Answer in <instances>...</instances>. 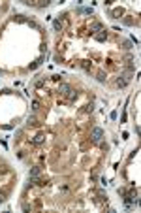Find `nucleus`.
Here are the masks:
<instances>
[{"instance_id":"4","label":"nucleus","mask_w":141,"mask_h":213,"mask_svg":"<svg viewBox=\"0 0 141 213\" xmlns=\"http://www.w3.org/2000/svg\"><path fill=\"white\" fill-rule=\"evenodd\" d=\"M126 202H128V204H137V196H134V194H130L128 198H126Z\"/></svg>"},{"instance_id":"7","label":"nucleus","mask_w":141,"mask_h":213,"mask_svg":"<svg viewBox=\"0 0 141 213\" xmlns=\"http://www.w3.org/2000/svg\"><path fill=\"white\" fill-rule=\"evenodd\" d=\"M105 38H107V36H105V34H98V36H96V40H98V42H104Z\"/></svg>"},{"instance_id":"3","label":"nucleus","mask_w":141,"mask_h":213,"mask_svg":"<svg viewBox=\"0 0 141 213\" xmlns=\"http://www.w3.org/2000/svg\"><path fill=\"white\" fill-rule=\"evenodd\" d=\"M58 93H62V94H66V93H70V85H66V83H62V85H60V89H58Z\"/></svg>"},{"instance_id":"1","label":"nucleus","mask_w":141,"mask_h":213,"mask_svg":"<svg viewBox=\"0 0 141 213\" xmlns=\"http://www.w3.org/2000/svg\"><path fill=\"white\" fill-rule=\"evenodd\" d=\"M90 138H92V142H100V140L104 138V130H102V128H92Z\"/></svg>"},{"instance_id":"6","label":"nucleus","mask_w":141,"mask_h":213,"mask_svg":"<svg viewBox=\"0 0 141 213\" xmlns=\"http://www.w3.org/2000/svg\"><path fill=\"white\" fill-rule=\"evenodd\" d=\"M43 140H45V136H43V134H38V136L34 138V143H41Z\"/></svg>"},{"instance_id":"5","label":"nucleus","mask_w":141,"mask_h":213,"mask_svg":"<svg viewBox=\"0 0 141 213\" xmlns=\"http://www.w3.org/2000/svg\"><path fill=\"white\" fill-rule=\"evenodd\" d=\"M96 79H98L100 83H104V81H105V74H104V72H98V76H96Z\"/></svg>"},{"instance_id":"8","label":"nucleus","mask_w":141,"mask_h":213,"mask_svg":"<svg viewBox=\"0 0 141 213\" xmlns=\"http://www.w3.org/2000/svg\"><path fill=\"white\" fill-rule=\"evenodd\" d=\"M55 28H57V30H60V28H62V23H60V21H55Z\"/></svg>"},{"instance_id":"9","label":"nucleus","mask_w":141,"mask_h":213,"mask_svg":"<svg viewBox=\"0 0 141 213\" xmlns=\"http://www.w3.org/2000/svg\"><path fill=\"white\" fill-rule=\"evenodd\" d=\"M100 27H102L100 23H94V25H92V30H100Z\"/></svg>"},{"instance_id":"2","label":"nucleus","mask_w":141,"mask_h":213,"mask_svg":"<svg viewBox=\"0 0 141 213\" xmlns=\"http://www.w3.org/2000/svg\"><path fill=\"white\" fill-rule=\"evenodd\" d=\"M128 79H130L128 76H120L119 79H117V87H124L126 83H128Z\"/></svg>"}]
</instances>
